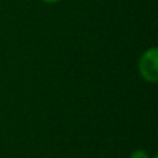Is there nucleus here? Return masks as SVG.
<instances>
[{"mask_svg":"<svg viewBox=\"0 0 158 158\" xmlns=\"http://www.w3.org/2000/svg\"><path fill=\"white\" fill-rule=\"evenodd\" d=\"M153 158H157V157H153Z\"/></svg>","mask_w":158,"mask_h":158,"instance_id":"obj_4","label":"nucleus"},{"mask_svg":"<svg viewBox=\"0 0 158 158\" xmlns=\"http://www.w3.org/2000/svg\"><path fill=\"white\" fill-rule=\"evenodd\" d=\"M42 2H44V3H58L60 0H42Z\"/></svg>","mask_w":158,"mask_h":158,"instance_id":"obj_3","label":"nucleus"},{"mask_svg":"<svg viewBox=\"0 0 158 158\" xmlns=\"http://www.w3.org/2000/svg\"><path fill=\"white\" fill-rule=\"evenodd\" d=\"M139 71L143 79L150 83L158 81V50L157 47L146 50L139 61Z\"/></svg>","mask_w":158,"mask_h":158,"instance_id":"obj_1","label":"nucleus"},{"mask_svg":"<svg viewBox=\"0 0 158 158\" xmlns=\"http://www.w3.org/2000/svg\"><path fill=\"white\" fill-rule=\"evenodd\" d=\"M131 158H150V156H148V153L144 150H136L132 153Z\"/></svg>","mask_w":158,"mask_h":158,"instance_id":"obj_2","label":"nucleus"}]
</instances>
